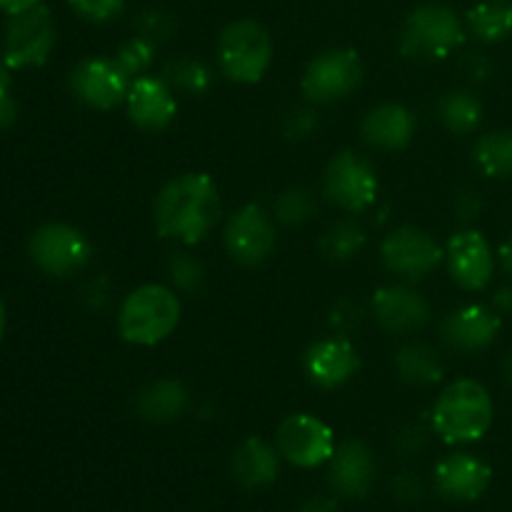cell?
I'll return each mask as SVG.
<instances>
[{
  "instance_id": "cell-1",
  "label": "cell",
  "mask_w": 512,
  "mask_h": 512,
  "mask_svg": "<svg viewBox=\"0 0 512 512\" xmlns=\"http://www.w3.org/2000/svg\"><path fill=\"white\" fill-rule=\"evenodd\" d=\"M223 215L220 190L208 173H183L160 188L153 205L160 238L198 245L213 235Z\"/></svg>"
},
{
  "instance_id": "cell-2",
  "label": "cell",
  "mask_w": 512,
  "mask_h": 512,
  "mask_svg": "<svg viewBox=\"0 0 512 512\" xmlns=\"http://www.w3.org/2000/svg\"><path fill=\"white\" fill-rule=\"evenodd\" d=\"M495 408L488 388L478 380H455L438 395L430 428L448 445L478 443L493 428Z\"/></svg>"
},
{
  "instance_id": "cell-3",
  "label": "cell",
  "mask_w": 512,
  "mask_h": 512,
  "mask_svg": "<svg viewBox=\"0 0 512 512\" xmlns=\"http://www.w3.org/2000/svg\"><path fill=\"white\" fill-rule=\"evenodd\" d=\"M178 290L160 283H148L125 295L118 310V333L125 343L153 348L175 333L180 323Z\"/></svg>"
},
{
  "instance_id": "cell-4",
  "label": "cell",
  "mask_w": 512,
  "mask_h": 512,
  "mask_svg": "<svg viewBox=\"0 0 512 512\" xmlns=\"http://www.w3.org/2000/svg\"><path fill=\"white\" fill-rule=\"evenodd\" d=\"M465 43V25L453 8L440 3L418 5L400 30V53L408 60H445Z\"/></svg>"
},
{
  "instance_id": "cell-5",
  "label": "cell",
  "mask_w": 512,
  "mask_h": 512,
  "mask_svg": "<svg viewBox=\"0 0 512 512\" xmlns=\"http://www.w3.org/2000/svg\"><path fill=\"white\" fill-rule=\"evenodd\" d=\"M273 63V38L253 18L233 20L218 38L220 73L238 85L260 83Z\"/></svg>"
},
{
  "instance_id": "cell-6",
  "label": "cell",
  "mask_w": 512,
  "mask_h": 512,
  "mask_svg": "<svg viewBox=\"0 0 512 512\" xmlns=\"http://www.w3.org/2000/svg\"><path fill=\"white\" fill-rule=\"evenodd\" d=\"M28 253L38 270L50 278H73L93 260V243L73 225L48 223L30 235Z\"/></svg>"
},
{
  "instance_id": "cell-7",
  "label": "cell",
  "mask_w": 512,
  "mask_h": 512,
  "mask_svg": "<svg viewBox=\"0 0 512 512\" xmlns=\"http://www.w3.org/2000/svg\"><path fill=\"white\" fill-rule=\"evenodd\" d=\"M363 83V60L353 48H330L305 68L300 90L310 103L330 105L353 95Z\"/></svg>"
},
{
  "instance_id": "cell-8",
  "label": "cell",
  "mask_w": 512,
  "mask_h": 512,
  "mask_svg": "<svg viewBox=\"0 0 512 512\" xmlns=\"http://www.w3.org/2000/svg\"><path fill=\"white\" fill-rule=\"evenodd\" d=\"M380 180L373 163L355 150L333 155L325 165L323 193L345 213H365L378 200Z\"/></svg>"
},
{
  "instance_id": "cell-9",
  "label": "cell",
  "mask_w": 512,
  "mask_h": 512,
  "mask_svg": "<svg viewBox=\"0 0 512 512\" xmlns=\"http://www.w3.org/2000/svg\"><path fill=\"white\" fill-rule=\"evenodd\" d=\"M55 20L45 5L25 10V13L10 15L5 28L3 58L10 70L38 68L50 58L55 48Z\"/></svg>"
},
{
  "instance_id": "cell-10",
  "label": "cell",
  "mask_w": 512,
  "mask_h": 512,
  "mask_svg": "<svg viewBox=\"0 0 512 512\" xmlns=\"http://www.w3.org/2000/svg\"><path fill=\"white\" fill-rule=\"evenodd\" d=\"M380 258L390 273L405 280H423L438 270L445 260V250L428 230L418 225H400L383 238Z\"/></svg>"
},
{
  "instance_id": "cell-11",
  "label": "cell",
  "mask_w": 512,
  "mask_h": 512,
  "mask_svg": "<svg viewBox=\"0 0 512 512\" xmlns=\"http://www.w3.org/2000/svg\"><path fill=\"white\" fill-rule=\"evenodd\" d=\"M275 448L290 465L310 470L330 463L338 443L333 428L325 420L310 413H295L278 425Z\"/></svg>"
},
{
  "instance_id": "cell-12",
  "label": "cell",
  "mask_w": 512,
  "mask_h": 512,
  "mask_svg": "<svg viewBox=\"0 0 512 512\" xmlns=\"http://www.w3.org/2000/svg\"><path fill=\"white\" fill-rule=\"evenodd\" d=\"M223 243L235 263L255 268L273 255L278 233L263 205L248 203L228 218L223 228Z\"/></svg>"
},
{
  "instance_id": "cell-13",
  "label": "cell",
  "mask_w": 512,
  "mask_h": 512,
  "mask_svg": "<svg viewBox=\"0 0 512 512\" xmlns=\"http://www.w3.org/2000/svg\"><path fill=\"white\" fill-rule=\"evenodd\" d=\"M133 78L120 68L115 58L93 55L85 58L70 70V93L95 110H115L125 103Z\"/></svg>"
},
{
  "instance_id": "cell-14",
  "label": "cell",
  "mask_w": 512,
  "mask_h": 512,
  "mask_svg": "<svg viewBox=\"0 0 512 512\" xmlns=\"http://www.w3.org/2000/svg\"><path fill=\"white\" fill-rule=\"evenodd\" d=\"M445 263L455 283L470 293H480L490 285L495 273V253L483 233L463 228L450 235L445 245Z\"/></svg>"
},
{
  "instance_id": "cell-15",
  "label": "cell",
  "mask_w": 512,
  "mask_h": 512,
  "mask_svg": "<svg viewBox=\"0 0 512 512\" xmlns=\"http://www.w3.org/2000/svg\"><path fill=\"white\" fill-rule=\"evenodd\" d=\"M360 370L358 348L345 335H328L320 338L305 350L303 373L315 388L335 390L348 383Z\"/></svg>"
},
{
  "instance_id": "cell-16",
  "label": "cell",
  "mask_w": 512,
  "mask_h": 512,
  "mask_svg": "<svg viewBox=\"0 0 512 512\" xmlns=\"http://www.w3.org/2000/svg\"><path fill=\"white\" fill-rule=\"evenodd\" d=\"M370 310L375 323L395 335L418 333L430 323V303L425 295L403 283L375 290Z\"/></svg>"
},
{
  "instance_id": "cell-17",
  "label": "cell",
  "mask_w": 512,
  "mask_h": 512,
  "mask_svg": "<svg viewBox=\"0 0 512 512\" xmlns=\"http://www.w3.org/2000/svg\"><path fill=\"white\" fill-rule=\"evenodd\" d=\"M130 123L145 133H160L168 128L178 115V98L175 90L158 75H140L130 83L125 98Z\"/></svg>"
},
{
  "instance_id": "cell-18",
  "label": "cell",
  "mask_w": 512,
  "mask_h": 512,
  "mask_svg": "<svg viewBox=\"0 0 512 512\" xmlns=\"http://www.w3.org/2000/svg\"><path fill=\"white\" fill-rule=\"evenodd\" d=\"M500 313H495L493 305H463L453 310L440 323V338L448 348L460 353H478L490 348L500 333Z\"/></svg>"
},
{
  "instance_id": "cell-19",
  "label": "cell",
  "mask_w": 512,
  "mask_h": 512,
  "mask_svg": "<svg viewBox=\"0 0 512 512\" xmlns=\"http://www.w3.org/2000/svg\"><path fill=\"white\" fill-rule=\"evenodd\" d=\"M435 488L455 503H473L490 488L493 470L473 453H453L435 465Z\"/></svg>"
},
{
  "instance_id": "cell-20",
  "label": "cell",
  "mask_w": 512,
  "mask_h": 512,
  "mask_svg": "<svg viewBox=\"0 0 512 512\" xmlns=\"http://www.w3.org/2000/svg\"><path fill=\"white\" fill-rule=\"evenodd\" d=\"M378 473L375 455L363 440H343L330 458V485L345 498H363L370 493Z\"/></svg>"
},
{
  "instance_id": "cell-21",
  "label": "cell",
  "mask_w": 512,
  "mask_h": 512,
  "mask_svg": "<svg viewBox=\"0 0 512 512\" xmlns=\"http://www.w3.org/2000/svg\"><path fill=\"white\" fill-rule=\"evenodd\" d=\"M415 130H418V120L413 110L400 103L375 105L363 115V123H360L365 143L375 150H388V153L408 148L415 138Z\"/></svg>"
},
{
  "instance_id": "cell-22",
  "label": "cell",
  "mask_w": 512,
  "mask_h": 512,
  "mask_svg": "<svg viewBox=\"0 0 512 512\" xmlns=\"http://www.w3.org/2000/svg\"><path fill=\"white\" fill-rule=\"evenodd\" d=\"M190 405V393L185 383L175 378H160L145 385L135 398V410L143 420L155 425L173 423L183 418V413Z\"/></svg>"
},
{
  "instance_id": "cell-23",
  "label": "cell",
  "mask_w": 512,
  "mask_h": 512,
  "mask_svg": "<svg viewBox=\"0 0 512 512\" xmlns=\"http://www.w3.org/2000/svg\"><path fill=\"white\" fill-rule=\"evenodd\" d=\"M230 468H233L235 480L245 488H265L278 480L280 453L263 438H248L233 453Z\"/></svg>"
},
{
  "instance_id": "cell-24",
  "label": "cell",
  "mask_w": 512,
  "mask_h": 512,
  "mask_svg": "<svg viewBox=\"0 0 512 512\" xmlns=\"http://www.w3.org/2000/svg\"><path fill=\"white\" fill-rule=\"evenodd\" d=\"M395 370L403 383L415 385V388H430L443 380L445 363L433 345L408 343L395 355Z\"/></svg>"
},
{
  "instance_id": "cell-25",
  "label": "cell",
  "mask_w": 512,
  "mask_h": 512,
  "mask_svg": "<svg viewBox=\"0 0 512 512\" xmlns=\"http://www.w3.org/2000/svg\"><path fill=\"white\" fill-rule=\"evenodd\" d=\"M465 25L480 43H500L512 33V3L483 0L465 13Z\"/></svg>"
},
{
  "instance_id": "cell-26",
  "label": "cell",
  "mask_w": 512,
  "mask_h": 512,
  "mask_svg": "<svg viewBox=\"0 0 512 512\" xmlns=\"http://www.w3.org/2000/svg\"><path fill=\"white\" fill-rule=\"evenodd\" d=\"M473 163L485 178H512V130L485 133L473 148Z\"/></svg>"
},
{
  "instance_id": "cell-27",
  "label": "cell",
  "mask_w": 512,
  "mask_h": 512,
  "mask_svg": "<svg viewBox=\"0 0 512 512\" xmlns=\"http://www.w3.org/2000/svg\"><path fill=\"white\" fill-rule=\"evenodd\" d=\"M440 120L455 135H470L483 123V103L470 90H450L438 105Z\"/></svg>"
},
{
  "instance_id": "cell-28",
  "label": "cell",
  "mask_w": 512,
  "mask_h": 512,
  "mask_svg": "<svg viewBox=\"0 0 512 512\" xmlns=\"http://www.w3.org/2000/svg\"><path fill=\"white\" fill-rule=\"evenodd\" d=\"M160 78L175 90V93L193 95V98H200V95L208 93L213 88V70L198 58H173L170 63H165L163 75Z\"/></svg>"
},
{
  "instance_id": "cell-29",
  "label": "cell",
  "mask_w": 512,
  "mask_h": 512,
  "mask_svg": "<svg viewBox=\"0 0 512 512\" xmlns=\"http://www.w3.org/2000/svg\"><path fill=\"white\" fill-rule=\"evenodd\" d=\"M368 243V235H365V228L358 223V220H335L328 230L320 238V250L328 260L333 263H348L353 260L360 250Z\"/></svg>"
},
{
  "instance_id": "cell-30",
  "label": "cell",
  "mask_w": 512,
  "mask_h": 512,
  "mask_svg": "<svg viewBox=\"0 0 512 512\" xmlns=\"http://www.w3.org/2000/svg\"><path fill=\"white\" fill-rule=\"evenodd\" d=\"M318 213V200H315L313 190L303 188V185H293L285 188L275 200L273 215L278 223L288 225V228H298V225L308 223L313 215Z\"/></svg>"
},
{
  "instance_id": "cell-31",
  "label": "cell",
  "mask_w": 512,
  "mask_h": 512,
  "mask_svg": "<svg viewBox=\"0 0 512 512\" xmlns=\"http://www.w3.org/2000/svg\"><path fill=\"white\" fill-rule=\"evenodd\" d=\"M168 278L178 293L198 295L205 285V268L195 255L173 253L168 258Z\"/></svg>"
},
{
  "instance_id": "cell-32",
  "label": "cell",
  "mask_w": 512,
  "mask_h": 512,
  "mask_svg": "<svg viewBox=\"0 0 512 512\" xmlns=\"http://www.w3.org/2000/svg\"><path fill=\"white\" fill-rule=\"evenodd\" d=\"M155 50H158V45L153 40L143 38V35H133V38L120 45L118 53H115V60L135 80L148 73V68L155 60Z\"/></svg>"
},
{
  "instance_id": "cell-33",
  "label": "cell",
  "mask_w": 512,
  "mask_h": 512,
  "mask_svg": "<svg viewBox=\"0 0 512 512\" xmlns=\"http://www.w3.org/2000/svg\"><path fill=\"white\" fill-rule=\"evenodd\" d=\"M133 25H135V33L143 35V38H148V40H153L155 45L165 43V40L173 38V33H175L173 15L165 13V10H160V8L140 10V13L135 15Z\"/></svg>"
},
{
  "instance_id": "cell-34",
  "label": "cell",
  "mask_w": 512,
  "mask_h": 512,
  "mask_svg": "<svg viewBox=\"0 0 512 512\" xmlns=\"http://www.w3.org/2000/svg\"><path fill=\"white\" fill-rule=\"evenodd\" d=\"M68 5L88 23H110L125 10V0H68Z\"/></svg>"
},
{
  "instance_id": "cell-35",
  "label": "cell",
  "mask_w": 512,
  "mask_h": 512,
  "mask_svg": "<svg viewBox=\"0 0 512 512\" xmlns=\"http://www.w3.org/2000/svg\"><path fill=\"white\" fill-rule=\"evenodd\" d=\"M320 128V118L313 108H295L285 118L283 130L290 140H305Z\"/></svg>"
},
{
  "instance_id": "cell-36",
  "label": "cell",
  "mask_w": 512,
  "mask_h": 512,
  "mask_svg": "<svg viewBox=\"0 0 512 512\" xmlns=\"http://www.w3.org/2000/svg\"><path fill=\"white\" fill-rule=\"evenodd\" d=\"M328 323L335 333L348 338V335L363 323V310H360V305H355L353 300H340V303L333 308V313H330Z\"/></svg>"
},
{
  "instance_id": "cell-37",
  "label": "cell",
  "mask_w": 512,
  "mask_h": 512,
  "mask_svg": "<svg viewBox=\"0 0 512 512\" xmlns=\"http://www.w3.org/2000/svg\"><path fill=\"white\" fill-rule=\"evenodd\" d=\"M425 443H428V428H423V425L418 423L405 425V428L395 435V448L403 455L420 453V450L425 448Z\"/></svg>"
},
{
  "instance_id": "cell-38",
  "label": "cell",
  "mask_w": 512,
  "mask_h": 512,
  "mask_svg": "<svg viewBox=\"0 0 512 512\" xmlns=\"http://www.w3.org/2000/svg\"><path fill=\"white\" fill-rule=\"evenodd\" d=\"M455 218L460 223H473L480 218V210H483V200L473 193V190H463V193L455 195Z\"/></svg>"
},
{
  "instance_id": "cell-39",
  "label": "cell",
  "mask_w": 512,
  "mask_h": 512,
  "mask_svg": "<svg viewBox=\"0 0 512 512\" xmlns=\"http://www.w3.org/2000/svg\"><path fill=\"white\" fill-rule=\"evenodd\" d=\"M83 300L93 310H103L110 303V283L108 278H93L83 290Z\"/></svg>"
},
{
  "instance_id": "cell-40",
  "label": "cell",
  "mask_w": 512,
  "mask_h": 512,
  "mask_svg": "<svg viewBox=\"0 0 512 512\" xmlns=\"http://www.w3.org/2000/svg\"><path fill=\"white\" fill-rule=\"evenodd\" d=\"M393 493L403 503H413V500H418L423 495V485H420V480L413 473H400L393 480Z\"/></svg>"
},
{
  "instance_id": "cell-41",
  "label": "cell",
  "mask_w": 512,
  "mask_h": 512,
  "mask_svg": "<svg viewBox=\"0 0 512 512\" xmlns=\"http://www.w3.org/2000/svg\"><path fill=\"white\" fill-rule=\"evenodd\" d=\"M463 68L470 80H485L490 75V60L483 53H468L463 60Z\"/></svg>"
},
{
  "instance_id": "cell-42",
  "label": "cell",
  "mask_w": 512,
  "mask_h": 512,
  "mask_svg": "<svg viewBox=\"0 0 512 512\" xmlns=\"http://www.w3.org/2000/svg\"><path fill=\"white\" fill-rule=\"evenodd\" d=\"M15 118H18V103L13 100L10 90H5V93H0V130L10 128Z\"/></svg>"
},
{
  "instance_id": "cell-43",
  "label": "cell",
  "mask_w": 512,
  "mask_h": 512,
  "mask_svg": "<svg viewBox=\"0 0 512 512\" xmlns=\"http://www.w3.org/2000/svg\"><path fill=\"white\" fill-rule=\"evenodd\" d=\"M335 510H338L335 500L325 498V495H313V498H308L298 508V512H335Z\"/></svg>"
},
{
  "instance_id": "cell-44",
  "label": "cell",
  "mask_w": 512,
  "mask_h": 512,
  "mask_svg": "<svg viewBox=\"0 0 512 512\" xmlns=\"http://www.w3.org/2000/svg\"><path fill=\"white\" fill-rule=\"evenodd\" d=\"M493 310L500 315L512 313V285H505L493 295Z\"/></svg>"
},
{
  "instance_id": "cell-45",
  "label": "cell",
  "mask_w": 512,
  "mask_h": 512,
  "mask_svg": "<svg viewBox=\"0 0 512 512\" xmlns=\"http://www.w3.org/2000/svg\"><path fill=\"white\" fill-rule=\"evenodd\" d=\"M43 0H0V10L8 15H18V13H25V10L35 8V5H40Z\"/></svg>"
},
{
  "instance_id": "cell-46",
  "label": "cell",
  "mask_w": 512,
  "mask_h": 512,
  "mask_svg": "<svg viewBox=\"0 0 512 512\" xmlns=\"http://www.w3.org/2000/svg\"><path fill=\"white\" fill-rule=\"evenodd\" d=\"M498 263H500V268H503V273L510 275V278H512V235L508 240H505L503 245H500Z\"/></svg>"
},
{
  "instance_id": "cell-47",
  "label": "cell",
  "mask_w": 512,
  "mask_h": 512,
  "mask_svg": "<svg viewBox=\"0 0 512 512\" xmlns=\"http://www.w3.org/2000/svg\"><path fill=\"white\" fill-rule=\"evenodd\" d=\"M5 90H10V68L3 55H0V93H5Z\"/></svg>"
},
{
  "instance_id": "cell-48",
  "label": "cell",
  "mask_w": 512,
  "mask_h": 512,
  "mask_svg": "<svg viewBox=\"0 0 512 512\" xmlns=\"http://www.w3.org/2000/svg\"><path fill=\"white\" fill-rule=\"evenodd\" d=\"M503 375H505V380H508V385L512 388V353H508V358H505Z\"/></svg>"
},
{
  "instance_id": "cell-49",
  "label": "cell",
  "mask_w": 512,
  "mask_h": 512,
  "mask_svg": "<svg viewBox=\"0 0 512 512\" xmlns=\"http://www.w3.org/2000/svg\"><path fill=\"white\" fill-rule=\"evenodd\" d=\"M3 335H5V305L0 300V343H3Z\"/></svg>"
}]
</instances>
